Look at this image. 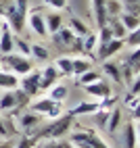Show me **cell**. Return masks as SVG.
Returning a JSON list of instances; mask_svg holds the SVG:
<instances>
[{
  "label": "cell",
  "mask_w": 140,
  "mask_h": 148,
  "mask_svg": "<svg viewBox=\"0 0 140 148\" xmlns=\"http://www.w3.org/2000/svg\"><path fill=\"white\" fill-rule=\"evenodd\" d=\"M73 121H75L73 115L63 113V115L54 117V119H50L46 125H40L34 132V138L36 140H61V138H65V134H69V130L73 127Z\"/></svg>",
  "instance_id": "cell-1"
},
{
  "label": "cell",
  "mask_w": 140,
  "mask_h": 148,
  "mask_svg": "<svg viewBox=\"0 0 140 148\" xmlns=\"http://www.w3.org/2000/svg\"><path fill=\"white\" fill-rule=\"evenodd\" d=\"M4 8V19L11 32L21 34L25 29V17L29 11V0H0Z\"/></svg>",
  "instance_id": "cell-2"
},
{
  "label": "cell",
  "mask_w": 140,
  "mask_h": 148,
  "mask_svg": "<svg viewBox=\"0 0 140 148\" xmlns=\"http://www.w3.org/2000/svg\"><path fill=\"white\" fill-rule=\"evenodd\" d=\"M0 69L2 71H8L13 75H25L34 69V61L25 54L19 52H8V54H0Z\"/></svg>",
  "instance_id": "cell-3"
},
{
  "label": "cell",
  "mask_w": 140,
  "mask_h": 148,
  "mask_svg": "<svg viewBox=\"0 0 140 148\" xmlns=\"http://www.w3.org/2000/svg\"><path fill=\"white\" fill-rule=\"evenodd\" d=\"M67 140L75 148H111L94 130H86V127H79V130L75 134H71Z\"/></svg>",
  "instance_id": "cell-4"
},
{
  "label": "cell",
  "mask_w": 140,
  "mask_h": 148,
  "mask_svg": "<svg viewBox=\"0 0 140 148\" xmlns=\"http://www.w3.org/2000/svg\"><path fill=\"white\" fill-rule=\"evenodd\" d=\"M52 38V44L61 50H75V52H82V38H77L69 27H61L57 34L50 36Z\"/></svg>",
  "instance_id": "cell-5"
},
{
  "label": "cell",
  "mask_w": 140,
  "mask_h": 148,
  "mask_svg": "<svg viewBox=\"0 0 140 148\" xmlns=\"http://www.w3.org/2000/svg\"><path fill=\"white\" fill-rule=\"evenodd\" d=\"M32 113L40 115V117H59V115H63V102H57V100H50V98H40V100L32 102L27 106Z\"/></svg>",
  "instance_id": "cell-6"
},
{
  "label": "cell",
  "mask_w": 140,
  "mask_h": 148,
  "mask_svg": "<svg viewBox=\"0 0 140 148\" xmlns=\"http://www.w3.org/2000/svg\"><path fill=\"white\" fill-rule=\"evenodd\" d=\"M15 117H17V125L15 127H17L19 132H23L25 136L34 134L38 127H40V123H42V117L36 115V113H32L29 108H27L25 113H17Z\"/></svg>",
  "instance_id": "cell-7"
},
{
  "label": "cell",
  "mask_w": 140,
  "mask_h": 148,
  "mask_svg": "<svg viewBox=\"0 0 140 148\" xmlns=\"http://www.w3.org/2000/svg\"><path fill=\"white\" fill-rule=\"evenodd\" d=\"M84 88V92L88 94V96H92L94 100H105V98H109V96H113V86H111V82L109 79H96L94 84H88V86H82Z\"/></svg>",
  "instance_id": "cell-8"
},
{
  "label": "cell",
  "mask_w": 140,
  "mask_h": 148,
  "mask_svg": "<svg viewBox=\"0 0 140 148\" xmlns=\"http://www.w3.org/2000/svg\"><path fill=\"white\" fill-rule=\"evenodd\" d=\"M25 25L32 29L36 36H40V38H46V36H48L42 8H29V11H27V17H25Z\"/></svg>",
  "instance_id": "cell-9"
},
{
  "label": "cell",
  "mask_w": 140,
  "mask_h": 148,
  "mask_svg": "<svg viewBox=\"0 0 140 148\" xmlns=\"http://www.w3.org/2000/svg\"><path fill=\"white\" fill-rule=\"evenodd\" d=\"M19 90L21 92H25L29 98L32 96H36L38 92H40V71L38 69H32L29 73H25V75H21V79H19Z\"/></svg>",
  "instance_id": "cell-10"
},
{
  "label": "cell",
  "mask_w": 140,
  "mask_h": 148,
  "mask_svg": "<svg viewBox=\"0 0 140 148\" xmlns=\"http://www.w3.org/2000/svg\"><path fill=\"white\" fill-rule=\"evenodd\" d=\"M123 46H126V42H123V40H117V38H113V40L109 42V44H105L103 48H96L94 54H96L98 61H109V58L115 56L119 50H123Z\"/></svg>",
  "instance_id": "cell-11"
},
{
  "label": "cell",
  "mask_w": 140,
  "mask_h": 148,
  "mask_svg": "<svg viewBox=\"0 0 140 148\" xmlns=\"http://www.w3.org/2000/svg\"><path fill=\"white\" fill-rule=\"evenodd\" d=\"M59 77H61V73L57 71L54 65H48L44 69H40V90H48V88H52Z\"/></svg>",
  "instance_id": "cell-12"
},
{
  "label": "cell",
  "mask_w": 140,
  "mask_h": 148,
  "mask_svg": "<svg viewBox=\"0 0 140 148\" xmlns=\"http://www.w3.org/2000/svg\"><path fill=\"white\" fill-rule=\"evenodd\" d=\"M123 144H126V148H138V121H128L126 123Z\"/></svg>",
  "instance_id": "cell-13"
},
{
  "label": "cell",
  "mask_w": 140,
  "mask_h": 148,
  "mask_svg": "<svg viewBox=\"0 0 140 148\" xmlns=\"http://www.w3.org/2000/svg\"><path fill=\"white\" fill-rule=\"evenodd\" d=\"M13 40H15V36L11 32V27L6 23H2L0 25V54L13 52Z\"/></svg>",
  "instance_id": "cell-14"
},
{
  "label": "cell",
  "mask_w": 140,
  "mask_h": 148,
  "mask_svg": "<svg viewBox=\"0 0 140 148\" xmlns=\"http://www.w3.org/2000/svg\"><path fill=\"white\" fill-rule=\"evenodd\" d=\"M44 23H46V32H48V36H52V34H57L59 29L65 25V19H63V15L59 13V11H52V13L44 15Z\"/></svg>",
  "instance_id": "cell-15"
},
{
  "label": "cell",
  "mask_w": 140,
  "mask_h": 148,
  "mask_svg": "<svg viewBox=\"0 0 140 148\" xmlns=\"http://www.w3.org/2000/svg\"><path fill=\"white\" fill-rule=\"evenodd\" d=\"M98 111V100H86V102H79L77 106H73L69 115L73 117H86V115H94Z\"/></svg>",
  "instance_id": "cell-16"
},
{
  "label": "cell",
  "mask_w": 140,
  "mask_h": 148,
  "mask_svg": "<svg viewBox=\"0 0 140 148\" xmlns=\"http://www.w3.org/2000/svg\"><path fill=\"white\" fill-rule=\"evenodd\" d=\"M103 71H105V75L109 77V82H115V84H123V79H121V67H119L117 63H113V61H103Z\"/></svg>",
  "instance_id": "cell-17"
},
{
  "label": "cell",
  "mask_w": 140,
  "mask_h": 148,
  "mask_svg": "<svg viewBox=\"0 0 140 148\" xmlns=\"http://www.w3.org/2000/svg\"><path fill=\"white\" fill-rule=\"evenodd\" d=\"M92 69V61L86 56H77V58H71V77H79L82 73L90 71Z\"/></svg>",
  "instance_id": "cell-18"
},
{
  "label": "cell",
  "mask_w": 140,
  "mask_h": 148,
  "mask_svg": "<svg viewBox=\"0 0 140 148\" xmlns=\"http://www.w3.org/2000/svg\"><path fill=\"white\" fill-rule=\"evenodd\" d=\"M119 123H121V108H119V106H113L111 111H109V119H107L105 132H107V134H115L117 127H119Z\"/></svg>",
  "instance_id": "cell-19"
},
{
  "label": "cell",
  "mask_w": 140,
  "mask_h": 148,
  "mask_svg": "<svg viewBox=\"0 0 140 148\" xmlns=\"http://www.w3.org/2000/svg\"><path fill=\"white\" fill-rule=\"evenodd\" d=\"M69 29L77 36V38H84V36H88L90 34V27L82 21L79 17H75V15H71L69 17Z\"/></svg>",
  "instance_id": "cell-20"
},
{
  "label": "cell",
  "mask_w": 140,
  "mask_h": 148,
  "mask_svg": "<svg viewBox=\"0 0 140 148\" xmlns=\"http://www.w3.org/2000/svg\"><path fill=\"white\" fill-rule=\"evenodd\" d=\"M107 27H109V32H111V36H113V38H117V40H123V38L128 36V29L121 25L119 17L109 19V21H107Z\"/></svg>",
  "instance_id": "cell-21"
},
{
  "label": "cell",
  "mask_w": 140,
  "mask_h": 148,
  "mask_svg": "<svg viewBox=\"0 0 140 148\" xmlns=\"http://www.w3.org/2000/svg\"><path fill=\"white\" fill-rule=\"evenodd\" d=\"M123 13V4L121 0H105V15H107V21L113 17H119Z\"/></svg>",
  "instance_id": "cell-22"
},
{
  "label": "cell",
  "mask_w": 140,
  "mask_h": 148,
  "mask_svg": "<svg viewBox=\"0 0 140 148\" xmlns=\"http://www.w3.org/2000/svg\"><path fill=\"white\" fill-rule=\"evenodd\" d=\"M119 21H121V25L128 29V32H134V29H138V25H140L138 15L136 13H128V11H123L119 15Z\"/></svg>",
  "instance_id": "cell-23"
},
{
  "label": "cell",
  "mask_w": 140,
  "mask_h": 148,
  "mask_svg": "<svg viewBox=\"0 0 140 148\" xmlns=\"http://www.w3.org/2000/svg\"><path fill=\"white\" fill-rule=\"evenodd\" d=\"M69 94V88L65 84H54L52 88H48V98L50 100H57V102H63Z\"/></svg>",
  "instance_id": "cell-24"
},
{
  "label": "cell",
  "mask_w": 140,
  "mask_h": 148,
  "mask_svg": "<svg viewBox=\"0 0 140 148\" xmlns=\"http://www.w3.org/2000/svg\"><path fill=\"white\" fill-rule=\"evenodd\" d=\"M48 48H44L42 44H29V58L32 61H48Z\"/></svg>",
  "instance_id": "cell-25"
},
{
  "label": "cell",
  "mask_w": 140,
  "mask_h": 148,
  "mask_svg": "<svg viewBox=\"0 0 140 148\" xmlns=\"http://www.w3.org/2000/svg\"><path fill=\"white\" fill-rule=\"evenodd\" d=\"M17 86H19V77L0 69V88H4V90H15Z\"/></svg>",
  "instance_id": "cell-26"
},
{
  "label": "cell",
  "mask_w": 140,
  "mask_h": 148,
  "mask_svg": "<svg viewBox=\"0 0 140 148\" xmlns=\"http://www.w3.org/2000/svg\"><path fill=\"white\" fill-rule=\"evenodd\" d=\"M54 67L63 77H71V58L69 56H59L54 61Z\"/></svg>",
  "instance_id": "cell-27"
},
{
  "label": "cell",
  "mask_w": 140,
  "mask_h": 148,
  "mask_svg": "<svg viewBox=\"0 0 140 148\" xmlns=\"http://www.w3.org/2000/svg\"><path fill=\"white\" fill-rule=\"evenodd\" d=\"M94 50H96V34L90 32L88 36L82 38V52L84 54H92Z\"/></svg>",
  "instance_id": "cell-28"
},
{
  "label": "cell",
  "mask_w": 140,
  "mask_h": 148,
  "mask_svg": "<svg viewBox=\"0 0 140 148\" xmlns=\"http://www.w3.org/2000/svg\"><path fill=\"white\" fill-rule=\"evenodd\" d=\"M96 79H101V75H98V71H94V69H90V71L82 73L77 77V84L79 86H88V84H94Z\"/></svg>",
  "instance_id": "cell-29"
},
{
  "label": "cell",
  "mask_w": 140,
  "mask_h": 148,
  "mask_svg": "<svg viewBox=\"0 0 140 148\" xmlns=\"http://www.w3.org/2000/svg\"><path fill=\"white\" fill-rule=\"evenodd\" d=\"M13 50H17L19 54H25V56H29V44L23 40V38L15 36V40H13Z\"/></svg>",
  "instance_id": "cell-30"
},
{
  "label": "cell",
  "mask_w": 140,
  "mask_h": 148,
  "mask_svg": "<svg viewBox=\"0 0 140 148\" xmlns=\"http://www.w3.org/2000/svg\"><path fill=\"white\" fill-rule=\"evenodd\" d=\"M36 144H38V140H36L34 136H25V134H23V136L15 142V148H34Z\"/></svg>",
  "instance_id": "cell-31"
},
{
  "label": "cell",
  "mask_w": 140,
  "mask_h": 148,
  "mask_svg": "<svg viewBox=\"0 0 140 148\" xmlns=\"http://www.w3.org/2000/svg\"><path fill=\"white\" fill-rule=\"evenodd\" d=\"M123 42H126L130 48H138V46H140V32H138V29L128 32V36L123 38Z\"/></svg>",
  "instance_id": "cell-32"
},
{
  "label": "cell",
  "mask_w": 140,
  "mask_h": 148,
  "mask_svg": "<svg viewBox=\"0 0 140 148\" xmlns=\"http://www.w3.org/2000/svg\"><path fill=\"white\" fill-rule=\"evenodd\" d=\"M123 65L130 67V69H132V73L138 75V48H132V54L128 56V61H126Z\"/></svg>",
  "instance_id": "cell-33"
},
{
  "label": "cell",
  "mask_w": 140,
  "mask_h": 148,
  "mask_svg": "<svg viewBox=\"0 0 140 148\" xmlns=\"http://www.w3.org/2000/svg\"><path fill=\"white\" fill-rule=\"evenodd\" d=\"M107 119H109V111L98 108V111L94 113V121H96V125L101 127V130H105V127H107Z\"/></svg>",
  "instance_id": "cell-34"
},
{
  "label": "cell",
  "mask_w": 140,
  "mask_h": 148,
  "mask_svg": "<svg viewBox=\"0 0 140 148\" xmlns=\"http://www.w3.org/2000/svg\"><path fill=\"white\" fill-rule=\"evenodd\" d=\"M44 4L54 11H63V8H67V0H44Z\"/></svg>",
  "instance_id": "cell-35"
},
{
  "label": "cell",
  "mask_w": 140,
  "mask_h": 148,
  "mask_svg": "<svg viewBox=\"0 0 140 148\" xmlns=\"http://www.w3.org/2000/svg\"><path fill=\"white\" fill-rule=\"evenodd\" d=\"M38 148H59V140H44Z\"/></svg>",
  "instance_id": "cell-36"
},
{
  "label": "cell",
  "mask_w": 140,
  "mask_h": 148,
  "mask_svg": "<svg viewBox=\"0 0 140 148\" xmlns=\"http://www.w3.org/2000/svg\"><path fill=\"white\" fill-rule=\"evenodd\" d=\"M59 148H75L71 142L69 140H65V138H61V140H59Z\"/></svg>",
  "instance_id": "cell-37"
},
{
  "label": "cell",
  "mask_w": 140,
  "mask_h": 148,
  "mask_svg": "<svg viewBox=\"0 0 140 148\" xmlns=\"http://www.w3.org/2000/svg\"><path fill=\"white\" fill-rule=\"evenodd\" d=\"M0 148H15V140H4V142H0Z\"/></svg>",
  "instance_id": "cell-38"
},
{
  "label": "cell",
  "mask_w": 140,
  "mask_h": 148,
  "mask_svg": "<svg viewBox=\"0 0 140 148\" xmlns=\"http://www.w3.org/2000/svg\"><path fill=\"white\" fill-rule=\"evenodd\" d=\"M0 136H2V138H6V136H8L6 125H4V121H2V117H0Z\"/></svg>",
  "instance_id": "cell-39"
},
{
  "label": "cell",
  "mask_w": 140,
  "mask_h": 148,
  "mask_svg": "<svg viewBox=\"0 0 140 148\" xmlns=\"http://www.w3.org/2000/svg\"><path fill=\"white\" fill-rule=\"evenodd\" d=\"M0 25H2V21H0Z\"/></svg>",
  "instance_id": "cell-40"
}]
</instances>
